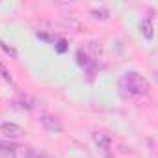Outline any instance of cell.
<instances>
[{"instance_id": "3957f363", "label": "cell", "mask_w": 158, "mask_h": 158, "mask_svg": "<svg viewBox=\"0 0 158 158\" xmlns=\"http://www.w3.org/2000/svg\"><path fill=\"white\" fill-rule=\"evenodd\" d=\"M41 125H43L48 132H61V130H63L61 123H60L56 117H52V115H43V117H41Z\"/></svg>"}, {"instance_id": "8992f818", "label": "cell", "mask_w": 158, "mask_h": 158, "mask_svg": "<svg viewBox=\"0 0 158 158\" xmlns=\"http://www.w3.org/2000/svg\"><path fill=\"white\" fill-rule=\"evenodd\" d=\"M139 28H141V35L145 39H152V21L151 19H143Z\"/></svg>"}, {"instance_id": "ba28073f", "label": "cell", "mask_w": 158, "mask_h": 158, "mask_svg": "<svg viewBox=\"0 0 158 158\" xmlns=\"http://www.w3.org/2000/svg\"><path fill=\"white\" fill-rule=\"evenodd\" d=\"M24 158H35V156H34V154L30 152V154H28V156H24Z\"/></svg>"}, {"instance_id": "5b68a950", "label": "cell", "mask_w": 158, "mask_h": 158, "mask_svg": "<svg viewBox=\"0 0 158 158\" xmlns=\"http://www.w3.org/2000/svg\"><path fill=\"white\" fill-rule=\"evenodd\" d=\"M0 158H17V145L0 141Z\"/></svg>"}, {"instance_id": "277c9868", "label": "cell", "mask_w": 158, "mask_h": 158, "mask_svg": "<svg viewBox=\"0 0 158 158\" xmlns=\"http://www.w3.org/2000/svg\"><path fill=\"white\" fill-rule=\"evenodd\" d=\"M93 141H95V145H97L101 151H104V152L110 151V143H112V139H110L108 134H104V132H95V134H93Z\"/></svg>"}, {"instance_id": "7a4b0ae2", "label": "cell", "mask_w": 158, "mask_h": 158, "mask_svg": "<svg viewBox=\"0 0 158 158\" xmlns=\"http://www.w3.org/2000/svg\"><path fill=\"white\" fill-rule=\"evenodd\" d=\"M0 132H2L6 138H19V136L24 134L23 127H19L15 123H2L0 125Z\"/></svg>"}, {"instance_id": "6da1fadb", "label": "cell", "mask_w": 158, "mask_h": 158, "mask_svg": "<svg viewBox=\"0 0 158 158\" xmlns=\"http://www.w3.org/2000/svg\"><path fill=\"white\" fill-rule=\"evenodd\" d=\"M119 91L127 99H141L149 95L151 86L145 80V76H141L136 71H128L119 78Z\"/></svg>"}, {"instance_id": "52a82bcc", "label": "cell", "mask_w": 158, "mask_h": 158, "mask_svg": "<svg viewBox=\"0 0 158 158\" xmlns=\"http://www.w3.org/2000/svg\"><path fill=\"white\" fill-rule=\"evenodd\" d=\"M65 50V41H60L58 43V52H63Z\"/></svg>"}]
</instances>
